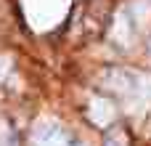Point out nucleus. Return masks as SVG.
<instances>
[{
  "mask_svg": "<svg viewBox=\"0 0 151 146\" xmlns=\"http://www.w3.org/2000/svg\"><path fill=\"white\" fill-rule=\"evenodd\" d=\"M32 144L35 146H72V141L53 120H42L32 133Z\"/></svg>",
  "mask_w": 151,
  "mask_h": 146,
  "instance_id": "1",
  "label": "nucleus"
},
{
  "mask_svg": "<svg viewBox=\"0 0 151 146\" xmlns=\"http://www.w3.org/2000/svg\"><path fill=\"white\" fill-rule=\"evenodd\" d=\"M114 114H117V112H114V104H111L109 98H104V96L93 98L90 106H88V117H90V122L98 125V128L111 125V122H114Z\"/></svg>",
  "mask_w": 151,
  "mask_h": 146,
  "instance_id": "2",
  "label": "nucleus"
},
{
  "mask_svg": "<svg viewBox=\"0 0 151 146\" xmlns=\"http://www.w3.org/2000/svg\"><path fill=\"white\" fill-rule=\"evenodd\" d=\"M130 37H133L130 19L119 11V13H117V19H114V40H117V43H130Z\"/></svg>",
  "mask_w": 151,
  "mask_h": 146,
  "instance_id": "3",
  "label": "nucleus"
},
{
  "mask_svg": "<svg viewBox=\"0 0 151 146\" xmlns=\"http://www.w3.org/2000/svg\"><path fill=\"white\" fill-rule=\"evenodd\" d=\"M106 146H127V136H125L122 130H114V133H109Z\"/></svg>",
  "mask_w": 151,
  "mask_h": 146,
  "instance_id": "4",
  "label": "nucleus"
},
{
  "mask_svg": "<svg viewBox=\"0 0 151 146\" xmlns=\"http://www.w3.org/2000/svg\"><path fill=\"white\" fill-rule=\"evenodd\" d=\"M0 146H8V138H5V133H3V128H0Z\"/></svg>",
  "mask_w": 151,
  "mask_h": 146,
  "instance_id": "5",
  "label": "nucleus"
}]
</instances>
